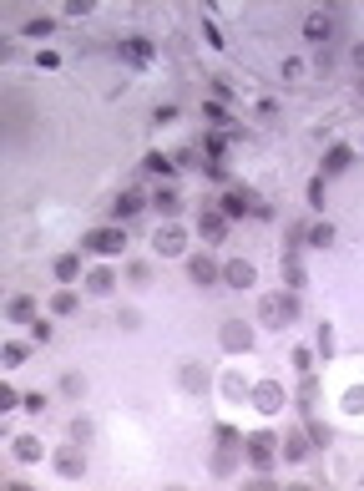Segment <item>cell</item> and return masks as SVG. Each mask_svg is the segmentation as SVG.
<instances>
[{"mask_svg": "<svg viewBox=\"0 0 364 491\" xmlns=\"http://www.w3.org/2000/svg\"><path fill=\"white\" fill-rule=\"evenodd\" d=\"M16 456H21V461L31 466V461H41L46 451H41V441H36V435H21V441H16Z\"/></svg>", "mask_w": 364, "mask_h": 491, "instance_id": "44dd1931", "label": "cell"}, {"mask_svg": "<svg viewBox=\"0 0 364 491\" xmlns=\"http://www.w3.org/2000/svg\"><path fill=\"white\" fill-rule=\"evenodd\" d=\"M21 360H26V345L11 340V345H6V365H21Z\"/></svg>", "mask_w": 364, "mask_h": 491, "instance_id": "e575fe53", "label": "cell"}, {"mask_svg": "<svg viewBox=\"0 0 364 491\" xmlns=\"http://www.w3.org/2000/svg\"><path fill=\"white\" fill-rule=\"evenodd\" d=\"M111 213H116V218H137V213H142V193H137V188H127V193L111 203Z\"/></svg>", "mask_w": 364, "mask_h": 491, "instance_id": "4fadbf2b", "label": "cell"}, {"mask_svg": "<svg viewBox=\"0 0 364 491\" xmlns=\"http://www.w3.org/2000/svg\"><path fill=\"white\" fill-rule=\"evenodd\" d=\"M283 274H288V289H303V268H298V258H293V253L283 258Z\"/></svg>", "mask_w": 364, "mask_h": 491, "instance_id": "cb8c5ba5", "label": "cell"}, {"mask_svg": "<svg viewBox=\"0 0 364 491\" xmlns=\"http://www.w3.org/2000/svg\"><path fill=\"white\" fill-rule=\"evenodd\" d=\"M76 274H81V258H76V253H61V258H56V279H61V284H71Z\"/></svg>", "mask_w": 364, "mask_h": 491, "instance_id": "d6986e66", "label": "cell"}, {"mask_svg": "<svg viewBox=\"0 0 364 491\" xmlns=\"http://www.w3.org/2000/svg\"><path fill=\"white\" fill-rule=\"evenodd\" d=\"M273 456H278V441L268 430H258V435H248V461L258 466V471H268L273 466Z\"/></svg>", "mask_w": 364, "mask_h": 491, "instance_id": "5b68a950", "label": "cell"}, {"mask_svg": "<svg viewBox=\"0 0 364 491\" xmlns=\"http://www.w3.org/2000/svg\"><path fill=\"white\" fill-rule=\"evenodd\" d=\"M152 208H157V213H162V218H177V213H182V198H177V193H172V188H162V193H157V198H152Z\"/></svg>", "mask_w": 364, "mask_h": 491, "instance_id": "e0dca14e", "label": "cell"}, {"mask_svg": "<svg viewBox=\"0 0 364 491\" xmlns=\"http://www.w3.org/2000/svg\"><path fill=\"white\" fill-rule=\"evenodd\" d=\"M6 314H11L16 324H36V299H31V294H16V299L6 304Z\"/></svg>", "mask_w": 364, "mask_h": 491, "instance_id": "7c38bea8", "label": "cell"}, {"mask_svg": "<svg viewBox=\"0 0 364 491\" xmlns=\"http://www.w3.org/2000/svg\"><path fill=\"white\" fill-rule=\"evenodd\" d=\"M223 284H228V289H253V284H258V268H253L248 258H228V263H223Z\"/></svg>", "mask_w": 364, "mask_h": 491, "instance_id": "277c9868", "label": "cell"}, {"mask_svg": "<svg viewBox=\"0 0 364 491\" xmlns=\"http://www.w3.org/2000/svg\"><path fill=\"white\" fill-rule=\"evenodd\" d=\"M359 96H364V81H359Z\"/></svg>", "mask_w": 364, "mask_h": 491, "instance_id": "ab89813d", "label": "cell"}, {"mask_svg": "<svg viewBox=\"0 0 364 491\" xmlns=\"http://www.w3.org/2000/svg\"><path fill=\"white\" fill-rule=\"evenodd\" d=\"M86 289H91V294H111V289H116V274H111V268H91V274H86Z\"/></svg>", "mask_w": 364, "mask_h": 491, "instance_id": "2e32d148", "label": "cell"}, {"mask_svg": "<svg viewBox=\"0 0 364 491\" xmlns=\"http://www.w3.org/2000/svg\"><path fill=\"white\" fill-rule=\"evenodd\" d=\"M309 243H314V248H329V243H334V228H329V223H314V228H309Z\"/></svg>", "mask_w": 364, "mask_h": 491, "instance_id": "603a6c76", "label": "cell"}, {"mask_svg": "<svg viewBox=\"0 0 364 491\" xmlns=\"http://www.w3.org/2000/svg\"><path fill=\"white\" fill-rule=\"evenodd\" d=\"M26 36H51V21H46V16H36V21H26Z\"/></svg>", "mask_w": 364, "mask_h": 491, "instance_id": "f546056e", "label": "cell"}, {"mask_svg": "<svg viewBox=\"0 0 364 491\" xmlns=\"http://www.w3.org/2000/svg\"><path fill=\"white\" fill-rule=\"evenodd\" d=\"M354 66H359V71H364V41H359V46H354Z\"/></svg>", "mask_w": 364, "mask_h": 491, "instance_id": "f35d334b", "label": "cell"}, {"mask_svg": "<svg viewBox=\"0 0 364 491\" xmlns=\"http://www.w3.org/2000/svg\"><path fill=\"white\" fill-rule=\"evenodd\" d=\"M253 405H258L263 415H278V410H283V385H278V380H263V385L253 390Z\"/></svg>", "mask_w": 364, "mask_h": 491, "instance_id": "ba28073f", "label": "cell"}, {"mask_svg": "<svg viewBox=\"0 0 364 491\" xmlns=\"http://www.w3.org/2000/svg\"><path fill=\"white\" fill-rule=\"evenodd\" d=\"M51 309H56V314H71V309H76V294H71V289H61V294L51 299Z\"/></svg>", "mask_w": 364, "mask_h": 491, "instance_id": "484cf974", "label": "cell"}, {"mask_svg": "<svg viewBox=\"0 0 364 491\" xmlns=\"http://www.w3.org/2000/svg\"><path fill=\"white\" fill-rule=\"evenodd\" d=\"M319 355H334V330H329V324L319 330Z\"/></svg>", "mask_w": 364, "mask_h": 491, "instance_id": "1f68e13d", "label": "cell"}, {"mask_svg": "<svg viewBox=\"0 0 364 491\" xmlns=\"http://www.w3.org/2000/svg\"><path fill=\"white\" fill-rule=\"evenodd\" d=\"M21 405H26V410H31V415H41V410H46V395H26V400H21Z\"/></svg>", "mask_w": 364, "mask_h": 491, "instance_id": "74e56055", "label": "cell"}, {"mask_svg": "<svg viewBox=\"0 0 364 491\" xmlns=\"http://www.w3.org/2000/svg\"><path fill=\"white\" fill-rule=\"evenodd\" d=\"M121 56H127L132 66H152V56H157V51H152V41H142V36H132L127 46H121Z\"/></svg>", "mask_w": 364, "mask_h": 491, "instance_id": "8fae6325", "label": "cell"}, {"mask_svg": "<svg viewBox=\"0 0 364 491\" xmlns=\"http://www.w3.org/2000/svg\"><path fill=\"white\" fill-rule=\"evenodd\" d=\"M86 11H91V0H66V16H71V21L86 16Z\"/></svg>", "mask_w": 364, "mask_h": 491, "instance_id": "d590c367", "label": "cell"}, {"mask_svg": "<svg viewBox=\"0 0 364 491\" xmlns=\"http://www.w3.org/2000/svg\"><path fill=\"white\" fill-rule=\"evenodd\" d=\"M248 345H253V330L243 319H228L223 324V350H248Z\"/></svg>", "mask_w": 364, "mask_h": 491, "instance_id": "30bf717a", "label": "cell"}, {"mask_svg": "<svg viewBox=\"0 0 364 491\" xmlns=\"http://www.w3.org/2000/svg\"><path fill=\"white\" fill-rule=\"evenodd\" d=\"M309 365H314V355H309V350H293V370L309 375Z\"/></svg>", "mask_w": 364, "mask_h": 491, "instance_id": "8d00e7d4", "label": "cell"}, {"mask_svg": "<svg viewBox=\"0 0 364 491\" xmlns=\"http://www.w3.org/2000/svg\"><path fill=\"white\" fill-rule=\"evenodd\" d=\"M344 410H354V415L364 410V385H349V390H344Z\"/></svg>", "mask_w": 364, "mask_h": 491, "instance_id": "d4e9b609", "label": "cell"}, {"mask_svg": "<svg viewBox=\"0 0 364 491\" xmlns=\"http://www.w3.org/2000/svg\"><path fill=\"white\" fill-rule=\"evenodd\" d=\"M177 162H182V168H198V162H208V157H203L198 147H182V152H177Z\"/></svg>", "mask_w": 364, "mask_h": 491, "instance_id": "4316f807", "label": "cell"}, {"mask_svg": "<svg viewBox=\"0 0 364 491\" xmlns=\"http://www.w3.org/2000/svg\"><path fill=\"white\" fill-rule=\"evenodd\" d=\"M309 203H314V208H324V178H314V183H309Z\"/></svg>", "mask_w": 364, "mask_h": 491, "instance_id": "836d02e7", "label": "cell"}, {"mask_svg": "<svg viewBox=\"0 0 364 491\" xmlns=\"http://www.w3.org/2000/svg\"><path fill=\"white\" fill-rule=\"evenodd\" d=\"M31 340H36V345H46V340H51V324H46V319H36V324H31Z\"/></svg>", "mask_w": 364, "mask_h": 491, "instance_id": "4dcf8cb0", "label": "cell"}, {"mask_svg": "<svg viewBox=\"0 0 364 491\" xmlns=\"http://www.w3.org/2000/svg\"><path fill=\"white\" fill-rule=\"evenodd\" d=\"M56 471H61V476H81V471H86V456H81V451H61V456H56Z\"/></svg>", "mask_w": 364, "mask_h": 491, "instance_id": "9a60e30c", "label": "cell"}, {"mask_svg": "<svg viewBox=\"0 0 364 491\" xmlns=\"http://www.w3.org/2000/svg\"><path fill=\"white\" fill-rule=\"evenodd\" d=\"M253 208H258V198H253L248 188H233V193L218 203V213H223V218H243V213H253Z\"/></svg>", "mask_w": 364, "mask_h": 491, "instance_id": "52a82bcc", "label": "cell"}, {"mask_svg": "<svg viewBox=\"0 0 364 491\" xmlns=\"http://www.w3.org/2000/svg\"><path fill=\"white\" fill-rule=\"evenodd\" d=\"M309 441H314V446H329V425H319V420H309Z\"/></svg>", "mask_w": 364, "mask_h": 491, "instance_id": "f1b7e54d", "label": "cell"}, {"mask_svg": "<svg viewBox=\"0 0 364 491\" xmlns=\"http://www.w3.org/2000/svg\"><path fill=\"white\" fill-rule=\"evenodd\" d=\"M303 456H309V435L288 430V435H283V461H303Z\"/></svg>", "mask_w": 364, "mask_h": 491, "instance_id": "5bb4252c", "label": "cell"}, {"mask_svg": "<svg viewBox=\"0 0 364 491\" xmlns=\"http://www.w3.org/2000/svg\"><path fill=\"white\" fill-rule=\"evenodd\" d=\"M81 248H86V253L111 258V253H121V248H127V233H121V228H91V233L81 238Z\"/></svg>", "mask_w": 364, "mask_h": 491, "instance_id": "6da1fadb", "label": "cell"}, {"mask_svg": "<svg viewBox=\"0 0 364 491\" xmlns=\"http://www.w3.org/2000/svg\"><path fill=\"white\" fill-rule=\"evenodd\" d=\"M303 41L324 51V46L334 41V16H329V11H309V16H303Z\"/></svg>", "mask_w": 364, "mask_h": 491, "instance_id": "3957f363", "label": "cell"}, {"mask_svg": "<svg viewBox=\"0 0 364 491\" xmlns=\"http://www.w3.org/2000/svg\"><path fill=\"white\" fill-rule=\"evenodd\" d=\"M182 385H188V390H198V385H203V375H198V365H188V370H182Z\"/></svg>", "mask_w": 364, "mask_h": 491, "instance_id": "d6a6232c", "label": "cell"}, {"mask_svg": "<svg viewBox=\"0 0 364 491\" xmlns=\"http://www.w3.org/2000/svg\"><path fill=\"white\" fill-rule=\"evenodd\" d=\"M258 314H263V324H268V330H283V324H288V319L298 314V304H293L288 294H263Z\"/></svg>", "mask_w": 364, "mask_h": 491, "instance_id": "7a4b0ae2", "label": "cell"}, {"mask_svg": "<svg viewBox=\"0 0 364 491\" xmlns=\"http://www.w3.org/2000/svg\"><path fill=\"white\" fill-rule=\"evenodd\" d=\"M188 274H193V284H203V289H208V284H218V279H223V268H218L208 253H198V258H188Z\"/></svg>", "mask_w": 364, "mask_h": 491, "instance_id": "9c48e42d", "label": "cell"}, {"mask_svg": "<svg viewBox=\"0 0 364 491\" xmlns=\"http://www.w3.org/2000/svg\"><path fill=\"white\" fill-rule=\"evenodd\" d=\"M147 173H157V178H172L177 168H172V157H162V152H147V162H142Z\"/></svg>", "mask_w": 364, "mask_h": 491, "instance_id": "7402d4cb", "label": "cell"}, {"mask_svg": "<svg viewBox=\"0 0 364 491\" xmlns=\"http://www.w3.org/2000/svg\"><path fill=\"white\" fill-rule=\"evenodd\" d=\"M303 76V61L298 56H283V81H298Z\"/></svg>", "mask_w": 364, "mask_h": 491, "instance_id": "83f0119b", "label": "cell"}, {"mask_svg": "<svg viewBox=\"0 0 364 491\" xmlns=\"http://www.w3.org/2000/svg\"><path fill=\"white\" fill-rule=\"evenodd\" d=\"M152 248H157L162 258H177L182 248H188V233H182L177 223H167V228H157V238H152Z\"/></svg>", "mask_w": 364, "mask_h": 491, "instance_id": "8992f818", "label": "cell"}, {"mask_svg": "<svg viewBox=\"0 0 364 491\" xmlns=\"http://www.w3.org/2000/svg\"><path fill=\"white\" fill-rule=\"evenodd\" d=\"M198 228H203V238H223V228H228V218H223V213H213V208H208V213H203V218H198Z\"/></svg>", "mask_w": 364, "mask_h": 491, "instance_id": "ac0fdd59", "label": "cell"}, {"mask_svg": "<svg viewBox=\"0 0 364 491\" xmlns=\"http://www.w3.org/2000/svg\"><path fill=\"white\" fill-rule=\"evenodd\" d=\"M349 168V147H329V157H324V178H334V173H344Z\"/></svg>", "mask_w": 364, "mask_h": 491, "instance_id": "ffe728a7", "label": "cell"}]
</instances>
